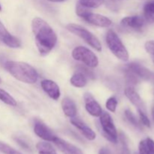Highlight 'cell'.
<instances>
[{
    "label": "cell",
    "instance_id": "1",
    "mask_svg": "<svg viewBox=\"0 0 154 154\" xmlns=\"http://www.w3.org/2000/svg\"><path fill=\"white\" fill-rule=\"evenodd\" d=\"M32 30L36 46L42 56H46L54 49L57 42V36L51 26L40 17L32 21Z\"/></svg>",
    "mask_w": 154,
    "mask_h": 154
},
{
    "label": "cell",
    "instance_id": "2",
    "mask_svg": "<svg viewBox=\"0 0 154 154\" xmlns=\"http://www.w3.org/2000/svg\"><path fill=\"white\" fill-rule=\"evenodd\" d=\"M5 68L14 78L25 84H35L38 78L35 69L24 62L7 61Z\"/></svg>",
    "mask_w": 154,
    "mask_h": 154
},
{
    "label": "cell",
    "instance_id": "3",
    "mask_svg": "<svg viewBox=\"0 0 154 154\" xmlns=\"http://www.w3.org/2000/svg\"><path fill=\"white\" fill-rule=\"evenodd\" d=\"M105 40H106L107 45L110 51L117 59L124 62L129 60V52L119 38V36L114 30H108L106 34Z\"/></svg>",
    "mask_w": 154,
    "mask_h": 154
},
{
    "label": "cell",
    "instance_id": "4",
    "mask_svg": "<svg viewBox=\"0 0 154 154\" xmlns=\"http://www.w3.org/2000/svg\"><path fill=\"white\" fill-rule=\"evenodd\" d=\"M66 28L68 31L82 38L86 43L88 44L90 47L94 48L95 50H96L97 51H102V45H101V42H99V38L87 29L80 25L74 23L68 24L66 25Z\"/></svg>",
    "mask_w": 154,
    "mask_h": 154
},
{
    "label": "cell",
    "instance_id": "5",
    "mask_svg": "<svg viewBox=\"0 0 154 154\" xmlns=\"http://www.w3.org/2000/svg\"><path fill=\"white\" fill-rule=\"evenodd\" d=\"M72 56L75 60L81 62L87 67L96 68L99 65L97 56L86 47L78 46L74 48Z\"/></svg>",
    "mask_w": 154,
    "mask_h": 154
},
{
    "label": "cell",
    "instance_id": "6",
    "mask_svg": "<svg viewBox=\"0 0 154 154\" xmlns=\"http://www.w3.org/2000/svg\"><path fill=\"white\" fill-rule=\"evenodd\" d=\"M99 117L101 126L105 137L111 143L117 144L118 141V134L111 115L107 112H102Z\"/></svg>",
    "mask_w": 154,
    "mask_h": 154
},
{
    "label": "cell",
    "instance_id": "7",
    "mask_svg": "<svg viewBox=\"0 0 154 154\" xmlns=\"http://www.w3.org/2000/svg\"><path fill=\"white\" fill-rule=\"evenodd\" d=\"M81 18H83L86 22L89 23L92 25L99 27H103V28L109 27L112 24V21L108 17L103 16V15L99 14L93 13L90 11H89L85 14L83 15Z\"/></svg>",
    "mask_w": 154,
    "mask_h": 154
},
{
    "label": "cell",
    "instance_id": "8",
    "mask_svg": "<svg viewBox=\"0 0 154 154\" xmlns=\"http://www.w3.org/2000/svg\"><path fill=\"white\" fill-rule=\"evenodd\" d=\"M126 69L135 74L139 79L150 81L152 82L154 81V73L141 64L137 63H129L126 67Z\"/></svg>",
    "mask_w": 154,
    "mask_h": 154
},
{
    "label": "cell",
    "instance_id": "9",
    "mask_svg": "<svg viewBox=\"0 0 154 154\" xmlns=\"http://www.w3.org/2000/svg\"><path fill=\"white\" fill-rule=\"evenodd\" d=\"M146 24V20L144 17L141 16H130L124 17L121 20V25L124 28L133 30V31L140 32L144 29Z\"/></svg>",
    "mask_w": 154,
    "mask_h": 154
},
{
    "label": "cell",
    "instance_id": "10",
    "mask_svg": "<svg viewBox=\"0 0 154 154\" xmlns=\"http://www.w3.org/2000/svg\"><path fill=\"white\" fill-rule=\"evenodd\" d=\"M84 99L85 102V108L87 112L93 117H100L102 113V109L93 95L90 93H84Z\"/></svg>",
    "mask_w": 154,
    "mask_h": 154
},
{
    "label": "cell",
    "instance_id": "11",
    "mask_svg": "<svg viewBox=\"0 0 154 154\" xmlns=\"http://www.w3.org/2000/svg\"><path fill=\"white\" fill-rule=\"evenodd\" d=\"M0 40L8 47L18 48L21 47V42L18 38L12 35L0 21Z\"/></svg>",
    "mask_w": 154,
    "mask_h": 154
},
{
    "label": "cell",
    "instance_id": "12",
    "mask_svg": "<svg viewBox=\"0 0 154 154\" xmlns=\"http://www.w3.org/2000/svg\"><path fill=\"white\" fill-rule=\"evenodd\" d=\"M34 132L39 138H42L46 141L54 142V140L57 138V135L53 132V131L45 123L41 121H37L35 123Z\"/></svg>",
    "mask_w": 154,
    "mask_h": 154
},
{
    "label": "cell",
    "instance_id": "13",
    "mask_svg": "<svg viewBox=\"0 0 154 154\" xmlns=\"http://www.w3.org/2000/svg\"><path fill=\"white\" fill-rule=\"evenodd\" d=\"M124 93L126 96L127 97V99L132 102V105H134L138 108V111H144V112H146L145 105H144L141 96L135 91V88L133 87L127 86L126 87V89H125Z\"/></svg>",
    "mask_w": 154,
    "mask_h": 154
},
{
    "label": "cell",
    "instance_id": "14",
    "mask_svg": "<svg viewBox=\"0 0 154 154\" xmlns=\"http://www.w3.org/2000/svg\"><path fill=\"white\" fill-rule=\"evenodd\" d=\"M71 123L74 126L77 128L80 132L82 133V135L85 137L87 139L90 140V141H93L96 139V134L95 133L94 131L89 127L84 122L81 121V120L78 118H71L70 120Z\"/></svg>",
    "mask_w": 154,
    "mask_h": 154
},
{
    "label": "cell",
    "instance_id": "15",
    "mask_svg": "<svg viewBox=\"0 0 154 154\" xmlns=\"http://www.w3.org/2000/svg\"><path fill=\"white\" fill-rule=\"evenodd\" d=\"M41 87L51 99L57 100L60 97V87L54 81L51 80H43L41 82Z\"/></svg>",
    "mask_w": 154,
    "mask_h": 154
},
{
    "label": "cell",
    "instance_id": "16",
    "mask_svg": "<svg viewBox=\"0 0 154 154\" xmlns=\"http://www.w3.org/2000/svg\"><path fill=\"white\" fill-rule=\"evenodd\" d=\"M54 143L65 154H84L81 149L58 137L54 140Z\"/></svg>",
    "mask_w": 154,
    "mask_h": 154
},
{
    "label": "cell",
    "instance_id": "17",
    "mask_svg": "<svg viewBox=\"0 0 154 154\" xmlns=\"http://www.w3.org/2000/svg\"><path fill=\"white\" fill-rule=\"evenodd\" d=\"M62 109L66 117L73 118L77 115V107L75 102L69 97H66L61 102Z\"/></svg>",
    "mask_w": 154,
    "mask_h": 154
},
{
    "label": "cell",
    "instance_id": "18",
    "mask_svg": "<svg viewBox=\"0 0 154 154\" xmlns=\"http://www.w3.org/2000/svg\"><path fill=\"white\" fill-rule=\"evenodd\" d=\"M138 150L139 154H154V141L150 138L141 141L138 145Z\"/></svg>",
    "mask_w": 154,
    "mask_h": 154
},
{
    "label": "cell",
    "instance_id": "19",
    "mask_svg": "<svg viewBox=\"0 0 154 154\" xmlns=\"http://www.w3.org/2000/svg\"><path fill=\"white\" fill-rule=\"evenodd\" d=\"M70 83L72 86L78 88L84 87L87 84V78L81 72H77L74 74L70 79Z\"/></svg>",
    "mask_w": 154,
    "mask_h": 154
},
{
    "label": "cell",
    "instance_id": "20",
    "mask_svg": "<svg viewBox=\"0 0 154 154\" xmlns=\"http://www.w3.org/2000/svg\"><path fill=\"white\" fill-rule=\"evenodd\" d=\"M144 18L146 22L154 23V0H149L144 5Z\"/></svg>",
    "mask_w": 154,
    "mask_h": 154
},
{
    "label": "cell",
    "instance_id": "21",
    "mask_svg": "<svg viewBox=\"0 0 154 154\" xmlns=\"http://www.w3.org/2000/svg\"><path fill=\"white\" fill-rule=\"evenodd\" d=\"M36 149L38 154H57L54 147L48 142H38L36 144Z\"/></svg>",
    "mask_w": 154,
    "mask_h": 154
},
{
    "label": "cell",
    "instance_id": "22",
    "mask_svg": "<svg viewBox=\"0 0 154 154\" xmlns=\"http://www.w3.org/2000/svg\"><path fill=\"white\" fill-rule=\"evenodd\" d=\"M0 100L10 106L14 107L17 105V102L15 99L8 93L2 89H0Z\"/></svg>",
    "mask_w": 154,
    "mask_h": 154
},
{
    "label": "cell",
    "instance_id": "23",
    "mask_svg": "<svg viewBox=\"0 0 154 154\" xmlns=\"http://www.w3.org/2000/svg\"><path fill=\"white\" fill-rule=\"evenodd\" d=\"M105 0H79L81 5L88 8H96L102 5Z\"/></svg>",
    "mask_w": 154,
    "mask_h": 154
},
{
    "label": "cell",
    "instance_id": "24",
    "mask_svg": "<svg viewBox=\"0 0 154 154\" xmlns=\"http://www.w3.org/2000/svg\"><path fill=\"white\" fill-rule=\"evenodd\" d=\"M124 114L126 120H127L132 126H134L136 128L141 127V125H140L139 122L138 121L136 117H135V114L132 112V111H130L129 109H126V111H125Z\"/></svg>",
    "mask_w": 154,
    "mask_h": 154
},
{
    "label": "cell",
    "instance_id": "25",
    "mask_svg": "<svg viewBox=\"0 0 154 154\" xmlns=\"http://www.w3.org/2000/svg\"><path fill=\"white\" fill-rule=\"evenodd\" d=\"M117 104H118L117 99L114 96H112V97H110L107 100L105 107H106V108L108 111H110L112 113H114L116 111V109H117Z\"/></svg>",
    "mask_w": 154,
    "mask_h": 154
},
{
    "label": "cell",
    "instance_id": "26",
    "mask_svg": "<svg viewBox=\"0 0 154 154\" xmlns=\"http://www.w3.org/2000/svg\"><path fill=\"white\" fill-rule=\"evenodd\" d=\"M0 151L4 154H22L5 143L0 142Z\"/></svg>",
    "mask_w": 154,
    "mask_h": 154
},
{
    "label": "cell",
    "instance_id": "27",
    "mask_svg": "<svg viewBox=\"0 0 154 154\" xmlns=\"http://www.w3.org/2000/svg\"><path fill=\"white\" fill-rule=\"evenodd\" d=\"M123 0H106V5L112 11H118Z\"/></svg>",
    "mask_w": 154,
    "mask_h": 154
},
{
    "label": "cell",
    "instance_id": "28",
    "mask_svg": "<svg viewBox=\"0 0 154 154\" xmlns=\"http://www.w3.org/2000/svg\"><path fill=\"white\" fill-rule=\"evenodd\" d=\"M138 114H139V118H140V121L141 123H142L144 126H147V127L150 128L151 125H150V121L149 120L148 117L147 116V114L146 112H144V111H138Z\"/></svg>",
    "mask_w": 154,
    "mask_h": 154
},
{
    "label": "cell",
    "instance_id": "29",
    "mask_svg": "<svg viewBox=\"0 0 154 154\" xmlns=\"http://www.w3.org/2000/svg\"><path fill=\"white\" fill-rule=\"evenodd\" d=\"M78 72H82L87 78H91V79H93V78H95L94 74L93 73V72H92V71H90L87 68L84 67V66H78Z\"/></svg>",
    "mask_w": 154,
    "mask_h": 154
},
{
    "label": "cell",
    "instance_id": "30",
    "mask_svg": "<svg viewBox=\"0 0 154 154\" xmlns=\"http://www.w3.org/2000/svg\"><path fill=\"white\" fill-rule=\"evenodd\" d=\"M144 48L148 54H151L154 57V40L148 41L144 45Z\"/></svg>",
    "mask_w": 154,
    "mask_h": 154
},
{
    "label": "cell",
    "instance_id": "31",
    "mask_svg": "<svg viewBox=\"0 0 154 154\" xmlns=\"http://www.w3.org/2000/svg\"><path fill=\"white\" fill-rule=\"evenodd\" d=\"M15 141L18 143V144H19L20 147H22L23 148H24L25 150H31V146H30L29 144L27 141H26L25 140L22 139V138H17L16 139H15Z\"/></svg>",
    "mask_w": 154,
    "mask_h": 154
},
{
    "label": "cell",
    "instance_id": "32",
    "mask_svg": "<svg viewBox=\"0 0 154 154\" xmlns=\"http://www.w3.org/2000/svg\"><path fill=\"white\" fill-rule=\"evenodd\" d=\"M99 154H111V152L106 148H102L99 150Z\"/></svg>",
    "mask_w": 154,
    "mask_h": 154
},
{
    "label": "cell",
    "instance_id": "33",
    "mask_svg": "<svg viewBox=\"0 0 154 154\" xmlns=\"http://www.w3.org/2000/svg\"><path fill=\"white\" fill-rule=\"evenodd\" d=\"M48 1L51 2H63L66 1V0H48Z\"/></svg>",
    "mask_w": 154,
    "mask_h": 154
},
{
    "label": "cell",
    "instance_id": "34",
    "mask_svg": "<svg viewBox=\"0 0 154 154\" xmlns=\"http://www.w3.org/2000/svg\"><path fill=\"white\" fill-rule=\"evenodd\" d=\"M152 117H153V119L154 120V106L153 107V108H152Z\"/></svg>",
    "mask_w": 154,
    "mask_h": 154
},
{
    "label": "cell",
    "instance_id": "35",
    "mask_svg": "<svg viewBox=\"0 0 154 154\" xmlns=\"http://www.w3.org/2000/svg\"><path fill=\"white\" fill-rule=\"evenodd\" d=\"M2 11V6H1V5H0V11Z\"/></svg>",
    "mask_w": 154,
    "mask_h": 154
},
{
    "label": "cell",
    "instance_id": "36",
    "mask_svg": "<svg viewBox=\"0 0 154 154\" xmlns=\"http://www.w3.org/2000/svg\"><path fill=\"white\" fill-rule=\"evenodd\" d=\"M134 154H139V153H135Z\"/></svg>",
    "mask_w": 154,
    "mask_h": 154
},
{
    "label": "cell",
    "instance_id": "37",
    "mask_svg": "<svg viewBox=\"0 0 154 154\" xmlns=\"http://www.w3.org/2000/svg\"><path fill=\"white\" fill-rule=\"evenodd\" d=\"M153 63H154V57H153Z\"/></svg>",
    "mask_w": 154,
    "mask_h": 154
},
{
    "label": "cell",
    "instance_id": "38",
    "mask_svg": "<svg viewBox=\"0 0 154 154\" xmlns=\"http://www.w3.org/2000/svg\"></svg>",
    "mask_w": 154,
    "mask_h": 154
}]
</instances>
